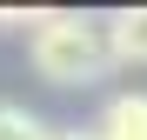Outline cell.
<instances>
[{
    "label": "cell",
    "instance_id": "3",
    "mask_svg": "<svg viewBox=\"0 0 147 140\" xmlns=\"http://www.w3.org/2000/svg\"><path fill=\"white\" fill-rule=\"evenodd\" d=\"M100 33H107V54H114V60H127V67H134V60H147V7L114 13Z\"/></svg>",
    "mask_w": 147,
    "mask_h": 140
},
{
    "label": "cell",
    "instance_id": "4",
    "mask_svg": "<svg viewBox=\"0 0 147 140\" xmlns=\"http://www.w3.org/2000/svg\"><path fill=\"white\" fill-rule=\"evenodd\" d=\"M0 140H54V127H47L40 113H27V107L0 100Z\"/></svg>",
    "mask_w": 147,
    "mask_h": 140
},
{
    "label": "cell",
    "instance_id": "1",
    "mask_svg": "<svg viewBox=\"0 0 147 140\" xmlns=\"http://www.w3.org/2000/svg\"><path fill=\"white\" fill-rule=\"evenodd\" d=\"M27 27H34V67L54 87H94L114 67L107 33L80 13H27Z\"/></svg>",
    "mask_w": 147,
    "mask_h": 140
},
{
    "label": "cell",
    "instance_id": "5",
    "mask_svg": "<svg viewBox=\"0 0 147 140\" xmlns=\"http://www.w3.org/2000/svg\"><path fill=\"white\" fill-rule=\"evenodd\" d=\"M54 140H94V127H74V133H54Z\"/></svg>",
    "mask_w": 147,
    "mask_h": 140
},
{
    "label": "cell",
    "instance_id": "2",
    "mask_svg": "<svg viewBox=\"0 0 147 140\" xmlns=\"http://www.w3.org/2000/svg\"><path fill=\"white\" fill-rule=\"evenodd\" d=\"M94 140H147V93H114Z\"/></svg>",
    "mask_w": 147,
    "mask_h": 140
}]
</instances>
